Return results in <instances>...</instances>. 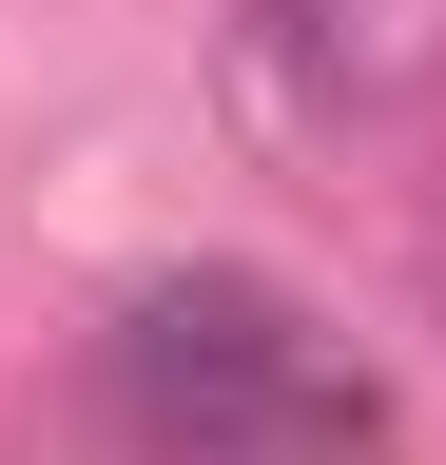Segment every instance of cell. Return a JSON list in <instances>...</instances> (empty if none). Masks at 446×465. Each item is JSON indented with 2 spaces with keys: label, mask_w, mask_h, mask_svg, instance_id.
Segmentation results:
<instances>
[{
  "label": "cell",
  "mask_w": 446,
  "mask_h": 465,
  "mask_svg": "<svg viewBox=\"0 0 446 465\" xmlns=\"http://www.w3.org/2000/svg\"><path fill=\"white\" fill-rule=\"evenodd\" d=\"M117 427H136V465H369L388 388L272 272H155L117 311Z\"/></svg>",
  "instance_id": "6da1fadb"
}]
</instances>
